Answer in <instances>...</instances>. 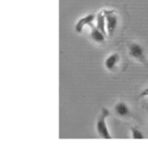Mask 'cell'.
<instances>
[{
  "instance_id": "obj_1",
  "label": "cell",
  "mask_w": 148,
  "mask_h": 145,
  "mask_svg": "<svg viewBox=\"0 0 148 145\" xmlns=\"http://www.w3.org/2000/svg\"><path fill=\"white\" fill-rule=\"evenodd\" d=\"M109 115V111L107 108H103L95 124V129L98 135L101 138L106 139V140H110L113 138L106 122V119Z\"/></svg>"
},
{
  "instance_id": "obj_2",
  "label": "cell",
  "mask_w": 148,
  "mask_h": 145,
  "mask_svg": "<svg viewBox=\"0 0 148 145\" xmlns=\"http://www.w3.org/2000/svg\"><path fill=\"white\" fill-rule=\"evenodd\" d=\"M127 52H128V55L132 59H134L143 64H147L145 49L138 42H129L127 43Z\"/></svg>"
},
{
  "instance_id": "obj_3",
  "label": "cell",
  "mask_w": 148,
  "mask_h": 145,
  "mask_svg": "<svg viewBox=\"0 0 148 145\" xmlns=\"http://www.w3.org/2000/svg\"><path fill=\"white\" fill-rule=\"evenodd\" d=\"M103 11L106 16L107 36L111 37L114 35L117 25H118V16H117L115 10L104 9V10H103Z\"/></svg>"
},
{
  "instance_id": "obj_4",
  "label": "cell",
  "mask_w": 148,
  "mask_h": 145,
  "mask_svg": "<svg viewBox=\"0 0 148 145\" xmlns=\"http://www.w3.org/2000/svg\"><path fill=\"white\" fill-rule=\"evenodd\" d=\"M114 112L116 116L125 118L131 116V109L128 104L123 101H119L114 105Z\"/></svg>"
},
{
  "instance_id": "obj_5",
  "label": "cell",
  "mask_w": 148,
  "mask_h": 145,
  "mask_svg": "<svg viewBox=\"0 0 148 145\" xmlns=\"http://www.w3.org/2000/svg\"><path fill=\"white\" fill-rule=\"evenodd\" d=\"M121 56L118 52H114L108 55L104 60V66L109 72L115 70L119 64Z\"/></svg>"
},
{
  "instance_id": "obj_6",
  "label": "cell",
  "mask_w": 148,
  "mask_h": 145,
  "mask_svg": "<svg viewBox=\"0 0 148 145\" xmlns=\"http://www.w3.org/2000/svg\"><path fill=\"white\" fill-rule=\"evenodd\" d=\"M95 19H96V15L94 13H90V14H88L87 15L79 18L77 22L75 27L77 33H81L85 26H89V25L93 23Z\"/></svg>"
},
{
  "instance_id": "obj_7",
  "label": "cell",
  "mask_w": 148,
  "mask_h": 145,
  "mask_svg": "<svg viewBox=\"0 0 148 145\" xmlns=\"http://www.w3.org/2000/svg\"><path fill=\"white\" fill-rule=\"evenodd\" d=\"M88 27L90 29V38L93 40L94 42L97 43H102L104 42L106 35L104 34L101 30H100L96 25L93 24V23L89 25Z\"/></svg>"
},
{
  "instance_id": "obj_8",
  "label": "cell",
  "mask_w": 148,
  "mask_h": 145,
  "mask_svg": "<svg viewBox=\"0 0 148 145\" xmlns=\"http://www.w3.org/2000/svg\"><path fill=\"white\" fill-rule=\"evenodd\" d=\"M96 27L99 29L100 30L103 32L104 34L106 35V16L104 14L103 11H101L96 15Z\"/></svg>"
},
{
  "instance_id": "obj_9",
  "label": "cell",
  "mask_w": 148,
  "mask_h": 145,
  "mask_svg": "<svg viewBox=\"0 0 148 145\" xmlns=\"http://www.w3.org/2000/svg\"><path fill=\"white\" fill-rule=\"evenodd\" d=\"M130 131H131L132 137L133 139H135V140H137V139H144L145 135L143 134L141 131L140 129H138L137 128L134 127H130Z\"/></svg>"
},
{
  "instance_id": "obj_10",
  "label": "cell",
  "mask_w": 148,
  "mask_h": 145,
  "mask_svg": "<svg viewBox=\"0 0 148 145\" xmlns=\"http://www.w3.org/2000/svg\"><path fill=\"white\" fill-rule=\"evenodd\" d=\"M148 96V88H145L143 91H142L141 93L140 94L138 98H144V97H147Z\"/></svg>"
},
{
  "instance_id": "obj_11",
  "label": "cell",
  "mask_w": 148,
  "mask_h": 145,
  "mask_svg": "<svg viewBox=\"0 0 148 145\" xmlns=\"http://www.w3.org/2000/svg\"><path fill=\"white\" fill-rule=\"evenodd\" d=\"M145 108H146V110H147V112H148V105H145Z\"/></svg>"
}]
</instances>
